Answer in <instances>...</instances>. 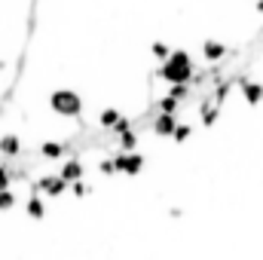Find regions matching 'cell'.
I'll list each match as a JSON object with an SVG mask.
<instances>
[{
  "instance_id": "obj_1",
  "label": "cell",
  "mask_w": 263,
  "mask_h": 260,
  "mask_svg": "<svg viewBox=\"0 0 263 260\" xmlns=\"http://www.w3.org/2000/svg\"><path fill=\"white\" fill-rule=\"evenodd\" d=\"M196 62L187 49H172V55L165 62L156 65V77L165 83V86H181V83H190L193 73H196Z\"/></svg>"
},
{
  "instance_id": "obj_2",
  "label": "cell",
  "mask_w": 263,
  "mask_h": 260,
  "mask_svg": "<svg viewBox=\"0 0 263 260\" xmlns=\"http://www.w3.org/2000/svg\"><path fill=\"white\" fill-rule=\"evenodd\" d=\"M83 107H86V101H83V95L77 92V89H52L49 92V110L55 114V117H62V120H80L83 117Z\"/></svg>"
},
{
  "instance_id": "obj_3",
  "label": "cell",
  "mask_w": 263,
  "mask_h": 260,
  "mask_svg": "<svg viewBox=\"0 0 263 260\" xmlns=\"http://www.w3.org/2000/svg\"><path fill=\"white\" fill-rule=\"evenodd\" d=\"M67 184L65 178H59V172L55 175H37V178H31V184H28V193H40L43 199H59V196L67 193Z\"/></svg>"
},
{
  "instance_id": "obj_4",
  "label": "cell",
  "mask_w": 263,
  "mask_h": 260,
  "mask_svg": "<svg viewBox=\"0 0 263 260\" xmlns=\"http://www.w3.org/2000/svg\"><path fill=\"white\" fill-rule=\"evenodd\" d=\"M114 165H117V175L135 178V175H141V172H144V165H147V156H144L141 150H129V153L117 150V153H114Z\"/></svg>"
},
{
  "instance_id": "obj_5",
  "label": "cell",
  "mask_w": 263,
  "mask_h": 260,
  "mask_svg": "<svg viewBox=\"0 0 263 260\" xmlns=\"http://www.w3.org/2000/svg\"><path fill=\"white\" fill-rule=\"evenodd\" d=\"M37 156H40V159H46V162H62V159H67V156H70V147H67V141L46 138V141H40Z\"/></svg>"
},
{
  "instance_id": "obj_6",
  "label": "cell",
  "mask_w": 263,
  "mask_h": 260,
  "mask_svg": "<svg viewBox=\"0 0 263 260\" xmlns=\"http://www.w3.org/2000/svg\"><path fill=\"white\" fill-rule=\"evenodd\" d=\"M239 95H242V101H245L248 107H257V104H263V83L248 80V77L242 73V77H239Z\"/></svg>"
},
{
  "instance_id": "obj_7",
  "label": "cell",
  "mask_w": 263,
  "mask_h": 260,
  "mask_svg": "<svg viewBox=\"0 0 263 260\" xmlns=\"http://www.w3.org/2000/svg\"><path fill=\"white\" fill-rule=\"evenodd\" d=\"M18 156H25V141L15 132L0 135V159H18Z\"/></svg>"
},
{
  "instance_id": "obj_8",
  "label": "cell",
  "mask_w": 263,
  "mask_h": 260,
  "mask_svg": "<svg viewBox=\"0 0 263 260\" xmlns=\"http://www.w3.org/2000/svg\"><path fill=\"white\" fill-rule=\"evenodd\" d=\"M59 178H65L67 184L86 178V162H83V156H67V159H62V165H59Z\"/></svg>"
},
{
  "instance_id": "obj_9",
  "label": "cell",
  "mask_w": 263,
  "mask_h": 260,
  "mask_svg": "<svg viewBox=\"0 0 263 260\" xmlns=\"http://www.w3.org/2000/svg\"><path fill=\"white\" fill-rule=\"evenodd\" d=\"M202 59H205L208 65H220V62L227 59V43H223V40H205V43H202Z\"/></svg>"
},
{
  "instance_id": "obj_10",
  "label": "cell",
  "mask_w": 263,
  "mask_h": 260,
  "mask_svg": "<svg viewBox=\"0 0 263 260\" xmlns=\"http://www.w3.org/2000/svg\"><path fill=\"white\" fill-rule=\"evenodd\" d=\"M175 126H178V114H156L150 129H153V135H156V138H172Z\"/></svg>"
},
{
  "instance_id": "obj_11",
  "label": "cell",
  "mask_w": 263,
  "mask_h": 260,
  "mask_svg": "<svg viewBox=\"0 0 263 260\" xmlns=\"http://www.w3.org/2000/svg\"><path fill=\"white\" fill-rule=\"evenodd\" d=\"M217 120H220V104H214V101L205 95V98H202V104H199V123H202L205 129H211Z\"/></svg>"
},
{
  "instance_id": "obj_12",
  "label": "cell",
  "mask_w": 263,
  "mask_h": 260,
  "mask_svg": "<svg viewBox=\"0 0 263 260\" xmlns=\"http://www.w3.org/2000/svg\"><path fill=\"white\" fill-rule=\"evenodd\" d=\"M25 214L31 220H43L46 217V199L40 193H28V199H25Z\"/></svg>"
},
{
  "instance_id": "obj_13",
  "label": "cell",
  "mask_w": 263,
  "mask_h": 260,
  "mask_svg": "<svg viewBox=\"0 0 263 260\" xmlns=\"http://www.w3.org/2000/svg\"><path fill=\"white\" fill-rule=\"evenodd\" d=\"M150 55L156 59V65H159V62H165V59L172 55V43H168V40H153V46H150Z\"/></svg>"
},
{
  "instance_id": "obj_14",
  "label": "cell",
  "mask_w": 263,
  "mask_h": 260,
  "mask_svg": "<svg viewBox=\"0 0 263 260\" xmlns=\"http://www.w3.org/2000/svg\"><path fill=\"white\" fill-rule=\"evenodd\" d=\"M67 190H70V196H73V199H86V196H92V193H95V190H92V184H89L86 178L73 181V184H70Z\"/></svg>"
},
{
  "instance_id": "obj_15",
  "label": "cell",
  "mask_w": 263,
  "mask_h": 260,
  "mask_svg": "<svg viewBox=\"0 0 263 260\" xmlns=\"http://www.w3.org/2000/svg\"><path fill=\"white\" fill-rule=\"evenodd\" d=\"M18 205V196H15V190L9 187V190H0V214H6V211H12Z\"/></svg>"
},
{
  "instance_id": "obj_16",
  "label": "cell",
  "mask_w": 263,
  "mask_h": 260,
  "mask_svg": "<svg viewBox=\"0 0 263 260\" xmlns=\"http://www.w3.org/2000/svg\"><path fill=\"white\" fill-rule=\"evenodd\" d=\"M190 138H193V126H190V123H178L175 132H172V141H175V144H187Z\"/></svg>"
},
{
  "instance_id": "obj_17",
  "label": "cell",
  "mask_w": 263,
  "mask_h": 260,
  "mask_svg": "<svg viewBox=\"0 0 263 260\" xmlns=\"http://www.w3.org/2000/svg\"><path fill=\"white\" fill-rule=\"evenodd\" d=\"M98 172H101L104 178H114V175H117V165H114V156H101V159H98Z\"/></svg>"
},
{
  "instance_id": "obj_18",
  "label": "cell",
  "mask_w": 263,
  "mask_h": 260,
  "mask_svg": "<svg viewBox=\"0 0 263 260\" xmlns=\"http://www.w3.org/2000/svg\"><path fill=\"white\" fill-rule=\"evenodd\" d=\"M12 187V178H9V162L0 159V190H9Z\"/></svg>"
},
{
  "instance_id": "obj_19",
  "label": "cell",
  "mask_w": 263,
  "mask_h": 260,
  "mask_svg": "<svg viewBox=\"0 0 263 260\" xmlns=\"http://www.w3.org/2000/svg\"><path fill=\"white\" fill-rule=\"evenodd\" d=\"M181 214H184V208H178V205H172V208H168V217H175V220H178Z\"/></svg>"
},
{
  "instance_id": "obj_20",
  "label": "cell",
  "mask_w": 263,
  "mask_h": 260,
  "mask_svg": "<svg viewBox=\"0 0 263 260\" xmlns=\"http://www.w3.org/2000/svg\"><path fill=\"white\" fill-rule=\"evenodd\" d=\"M254 9H257V15H263V0H257V3H254Z\"/></svg>"
},
{
  "instance_id": "obj_21",
  "label": "cell",
  "mask_w": 263,
  "mask_h": 260,
  "mask_svg": "<svg viewBox=\"0 0 263 260\" xmlns=\"http://www.w3.org/2000/svg\"><path fill=\"white\" fill-rule=\"evenodd\" d=\"M0 117H3V101H0Z\"/></svg>"
}]
</instances>
